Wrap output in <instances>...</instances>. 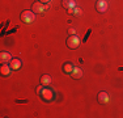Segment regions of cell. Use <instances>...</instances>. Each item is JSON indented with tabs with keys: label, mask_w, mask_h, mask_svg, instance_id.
I'll use <instances>...</instances> for the list:
<instances>
[{
	"label": "cell",
	"mask_w": 123,
	"mask_h": 118,
	"mask_svg": "<svg viewBox=\"0 0 123 118\" xmlns=\"http://www.w3.org/2000/svg\"><path fill=\"white\" fill-rule=\"evenodd\" d=\"M46 8L47 7H45L43 3H41V1H36L33 5H31V11H33L34 13H43Z\"/></svg>",
	"instance_id": "3"
},
{
	"label": "cell",
	"mask_w": 123,
	"mask_h": 118,
	"mask_svg": "<svg viewBox=\"0 0 123 118\" xmlns=\"http://www.w3.org/2000/svg\"><path fill=\"white\" fill-rule=\"evenodd\" d=\"M119 70H121V71H123V67H121V68H119Z\"/></svg>",
	"instance_id": "19"
},
{
	"label": "cell",
	"mask_w": 123,
	"mask_h": 118,
	"mask_svg": "<svg viewBox=\"0 0 123 118\" xmlns=\"http://www.w3.org/2000/svg\"><path fill=\"white\" fill-rule=\"evenodd\" d=\"M71 76L74 79H81V76H83V71H81V68H79V67H75L74 71L71 72Z\"/></svg>",
	"instance_id": "11"
},
{
	"label": "cell",
	"mask_w": 123,
	"mask_h": 118,
	"mask_svg": "<svg viewBox=\"0 0 123 118\" xmlns=\"http://www.w3.org/2000/svg\"><path fill=\"white\" fill-rule=\"evenodd\" d=\"M36 19V14H34L33 11H22L21 12V21L25 24H31Z\"/></svg>",
	"instance_id": "1"
},
{
	"label": "cell",
	"mask_w": 123,
	"mask_h": 118,
	"mask_svg": "<svg viewBox=\"0 0 123 118\" xmlns=\"http://www.w3.org/2000/svg\"><path fill=\"white\" fill-rule=\"evenodd\" d=\"M11 66H8L7 63H3L1 64V68H0V72H1L3 76H9L11 75Z\"/></svg>",
	"instance_id": "9"
},
{
	"label": "cell",
	"mask_w": 123,
	"mask_h": 118,
	"mask_svg": "<svg viewBox=\"0 0 123 118\" xmlns=\"http://www.w3.org/2000/svg\"><path fill=\"white\" fill-rule=\"evenodd\" d=\"M38 1H41V3H50L51 0H38Z\"/></svg>",
	"instance_id": "18"
},
{
	"label": "cell",
	"mask_w": 123,
	"mask_h": 118,
	"mask_svg": "<svg viewBox=\"0 0 123 118\" xmlns=\"http://www.w3.org/2000/svg\"><path fill=\"white\" fill-rule=\"evenodd\" d=\"M90 33H92V30H90V29H89V30H88V33H86V35H85V37H84V42H85V41L88 39V37H89V34Z\"/></svg>",
	"instance_id": "16"
},
{
	"label": "cell",
	"mask_w": 123,
	"mask_h": 118,
	"mask_svg": "<svg viewBox=\"0 0 123 118\" xmlns=\"http://www.w3.org/2000/svg\"><path fill=\"white\" fill-rule=\"evenodd\" d=\"M11 60H12L11 52H8V51H1L0 52V62H1V63H9Z\"/></svg>",
	"instance_id": "6"
},
{
	"label": "cell",
	"mask_w": 123,
	"mask_h": 118,
	"mask_svg": "<svg viewBox=\"0 0 123 118\" xmlns=\"http://www.w3.org/2000/svg\"><path fill=\"white\" fill-rule=\"evenodd\" d=\"M68 33H69V35H75V33H76V30H75V29H69V30H68Z\"/></svg>",
	"instance_id": "15"
},
{
	"label": "cell",
	"mask_w": 123,
	"mask_h": 118,
	"mask_svg": "<svg viewBox=\"0 0 123 118\" xmlns=\"http://www.w3.org/2000/svg\"><path fill=\"white\" fill-rule=\"evenodd\" d=\"M9 66L12 70H18V68H21V60L18 58H14L9 62Z\"/></svg>",
	"instance_id": "10"
},
{
	"label": "cell",
	"mask_w": 123,
	"mask_h": 118,
	"mask_svg": "<svg viewBox=\"0 0 123 118\" xmlns=\"http://www.w3.org/2000/svg\"><path fill=\"white\" fill-rule=\"evenodd\" d=\"M68 12H69V13H74L75 16H80V14H81V9H80V8H76V7L72 11H68Z\"/></svg>",
	"instance_id": "14"
},
{
	"label": "cell",
	"mask_w": 123,
	"mask_h": 118,
	"mask_svg": "<svg viewBox=\"0 0 123 118\" xmlns=\"http://www.w3.org/2000/svg\"><path fill=\"white\" fill-rule=\"evenodd\" d=\"M62 4H63V7L66 8V9H68V11H72L76 7L75 0H63V1H62Z\"/></svg>",
	"instance_id": "7"
},
{
	"label": "cell",
	"mask_w": 123,
	"mask_h": 118,
	"mask_svg": "<svg viewBox=\"0 0 123 118\" xmlns=\"http://www.w3.org/2000/svg\"><path fill=\"white\" fill-rule=\"evenodd\" d=\"M75 67L72 66V63L71 62H67V63H64V66H63V71H64V73H69L71 75V72L74 71Z\"/></svg>",
	"instance_id": "12"
},
{
	"label": "cell",
	"mask_w": 123,
	"mask_h": 118,
	"mask_svg": "<svg viewBox=\"0 0 123 118\" xmlns=\"http://www.w3.org/2000/svg\"><path fill=\"white\" fill-rule=\"evenodd\" d=\"M42 89H43L42 87H37V93H38V94H41V92H42Z\"/></svg>",
	"instance_id": "17"
},
{
	"label": "cell",
	"mask_w": 123,
	"mask_h": 118,
	"mask_svg": "<svg viewBox=\"0 0 123 118\" xmlns=\"http://www.w3.org/2000/svg\"><path fill=\"white\" fill-rule=\"evenodd\" d=\"M51 81H52V79L50 75H42V78H41V84L42 85H49V84H51Z\"/></svg>",
	"instance_id": "13"
},
{
	"label": "cell",
	"mask_w": 123,
	"mask_h": 118,
	"mask_svg": "<svg viewBox=\"0 0 123 118\" xmlns=\"http://www.w3.org/2000/svg\"><path fill=\"white\" fill-rule=\"evenodd\" d=\"M96 9H97L99 13L106 12V9H107V1H106V0H98V1L96 3Z\"/></svg>",
	"instance_id": "5"
},
{
	"label": "cell",
	"mask_w": 123,
	"mask_h": 118,
	"mask_svg": "<svg viewBox=\"0 0 123 118\" xmlns=\"http://www.w3.org/2000/svg\"><path fill=\"white\" fill-rule=\"evenodd\" d=\"M79 45H80V39L76 35H69L67 38V46L69 49H76V47H79Z\"/></svg>",
	"instance_id": "2"
},
{
	"label": "cell",
	"mask_w": 123,
	"mask_h": 118,
	"mask_svg": "<svg viewBox=\"0 0 123 118\" xmlns=\"http://www.w3.org/2000/svg\"><path fill=\"white\" fill-rule=\"evenodd\" d=\"M41 97H42L45 101H51L52 98H54V92H52L51 89H42V92H41Z\"/></svg>",
	"instance_id": "4"
},
{
	"label": "cell",
	"mask_w": 123,
	"mask_h": 118,
	"mask_svg": "<svg viewBox=\"0 0 123 118\" xmlns=\"http://www.w3.org/2000/svg\"><path fill=\"white\" fill-rule=\"evenodd\" d=\"M97 100H98L99 104H106V102L109 101V94H107L106 92H99Z\"/></svg>",
	"instance_id": "8"
}]
</instances>
